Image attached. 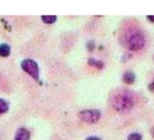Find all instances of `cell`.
Segmentation results:
<instances>
[{
    "label": "cell",
    "mask_w": 154,
    "mask_h": 140,
    "mask_svg": "<svg viewBox=\"0 0 154 140\" xmlns=\"http://www.w3.org/2000/svg\"><path fill=\"white\" fill-rule=\"evenodd\" d=\"M134 106V97L128 91H120L113 99V107L117 111H128Z\"/></svg>",
    "instance_id": "1"
},
{
    "label": "cell",
    "mask_w": 154,
    "mask_h": 140,
    "mask_svg": "<svg viewBox=\"0 0 154 140\" xmlns=\"http://www.w3.org/2000/svg\"><path fill=\"white\" fill-rule=\"evenodd\" d=\"M86 140H101L99 138H97V137H89V138H88Z\"/></svg>",
    "instance_id": "15"
},
{
    "label": "cell",
    "mask_w": 154,
    "mask_h": 140,
    "mask_svg": "<svg viewBox=\"0 0 154 140\" xmlns=\"http://www.w3.org/2000/svg\"><path fill=\"white\" fill-rule=\"evenodd\" d=\"M87 46H88V50L89 52H92L95 49V43L93 41H90V42L88 43V45Z\"/></svg>",
    "instance_id": "12"
},
{
    "label": "cell",
    "mask_w": 154,
    "mask_h": 140,
    "mask_svg": "<svg viewBox=\"0 0 154 140\" xmlns=\"http://www.w3.org/2000/svg\"><path fill=\"white\" fill-rule=\"evenodd\" d=\"M8 109H9L8 103L5 100L0 99V114H4V113L7 112Z\"/></svg>",
    "instance_id": "10"
},
{
    "label": "cell",
    "mask_w": 154,
    "mask_h": 140,
    "mask_svg": "<svg viewBox=\"0 0 154 140\" xmlns=\"http://www.w3.org/2000/svg\"><path fill=\"white\" fill-rule=\"evenodd\" d=\"M147 19L152 22V23H154V15H147Z\"/></svg>",
    "instance_id": "14"
},
{
    "label": "cell",
    "mask_w": 154,
    "mask_h": 140,
    "mask_svg": "<svg viewBox=\"0 0 154 140\" xmlns=\"http://www.w3.org/2000/svg\"><path fill=\"white\" fill-rule=\"evenodd\" d=\"M42 20L45 24H53V23L56 22L57 16H56V15H42Z\"/></svg>",
    "instance_id": "9"
},
{
    "label": "cell",
    "mask_w": 154,
    "mask_h": 140,
    "mask_svg": "<svg viewBox=\"0 0 154 140\" xmlns=\"http://www.w3.org/2000/svg\"><path fill=\"white\" fill-rule=\"evenodd\" d=\"M31 137L30 131L25 128H20L15 134L14 140H29Z\"/></svg>",
    "instance_id": "5"
},
{
    "label": "cell",
    "mask_w": 154,
    "mask_h": 140,
    "mask_svg": "<svg viewBox=\"0 0 154 140\" xmlns=\"http://www.w3.org/2000/svg\"><path fill=\"white\" fill-rule=\"evenodd\" d=\"M88 64L91 65V66H94V67H96V68H97V69H102V68L104 67L103 62H101V61H97V60H95L94 58L88 59Z\"/></svg>",
    "instance_id": "8"
},
{
    "label": "cell",
    "mask_w": 154,
    "mask_h": 140,
    "mask_svg": "<svg viewBox=\"0 0 154 140\" xmlns=\"http://www.w3.org/2000/svg\"><path fill=\"white\" fill-rule=\"evenodd\" d=\"M135 80H136V76H135V74L133 72H126L123 75V81H124V82L126 83V84H128V85L133 84L135 81Z\"/></svg>",
    "instance_id": "6"
},
{
    "label": "cell",
    "mask_w": 154,
    "mask_h": 140,
    "mask_svg": "<svg viewBox=\"0 0 154 140\" xmlns=\"http://www.w3.org/2000/svg\"><path fill=\"white\" fill-rule=\"evenodd\" d=\"M148 88H149V90L152 91V92H154V80L149 84V86H148Z\"/></svg>",
    "instance_id": "13"
},
{
    "label": "cell",
    "mask_w": 154,
    "mask_h": 140,
    "mask_svg": "<svg viewBox=\"0 0 154 140\" xmlns=\"http://www.w3.org/2000/svg\"><path fill=\"white\" fill-rule=\"evenodd\" d=\"M151 134H152V138H154V127L152 129V130H151Z\"/></svg>",
    "instance_id": "16"
},
{
    "label": "cell",
    "mask_w": 154,
    "mask_h": 140,
    "mask_svg": "<svg viewBox=\"0 0 154 140\" xmlns=\"http://www.w3.org/2000/svg\"><path fill=\"white\" fill-rule=\"evenodd\" d=\"M11 52V48L7 43H1L0 44V56L1 57H7Z\"/></svg>",
    "instance_id": "7"
},
{
    "label": "cell",
    "mask_w": 154,
    "mask_h": 140,
    "mask_svg": "<svg viewBox=\"0 0 154 140\" xmlns=\"http://www.w3.org/2000/svg\"><path fill=\"white\" fill-rule=\"evenodd\" d=\"M21 68L35 81H39L40 72L37 62L32 59H25L21 62Z\"/></svg>",
    "instance_id": "3"
},
{
    "label": "cell",
    "mask_w": 154,
    "mask_h": 140,
    "mask_svg": "<svg viewBox=\"0 0 154 140\" xmlns=\"http://www.w3.org/2000/svg\"><path fill=\"white\" fill-rule=\"evenodd\" d=\"M143 137L139 133H132L128 136L127 140H142Z\"/></svg>",
    "instance_id": "11"
},
{
    "label": "cell",
    "mask_w": 154,
    "mask_h": 140,
    "mask_svg": "<svg viewBox=\"0 0 154 140\" xmlns=\"http://www.w3.org/2000/svg\"><path fill=\"white\" fill-rule=\"evenodd\" d=\"M144 43L145 39L141 32H134L126 39V45L132 51H139L143 49Z\"/></svg>",
    "instance_id": "2"
},
{
    "label": "cell",
    "mask_w": 154,
    "mask_h": 140,
    "mask_svg": "<svg viewBox=\"0 0 154 140\" xmlns=\"http://www.w3.org/2000/svg\"><path fill=\"white\" fill-rule=\"evenodd\" d=\"M79 119L88 124H94L97 123L100 117H101V112L97 110H82L79 114Z\"/></svg>",
    "instance_id": "4"
}]
</instances>
